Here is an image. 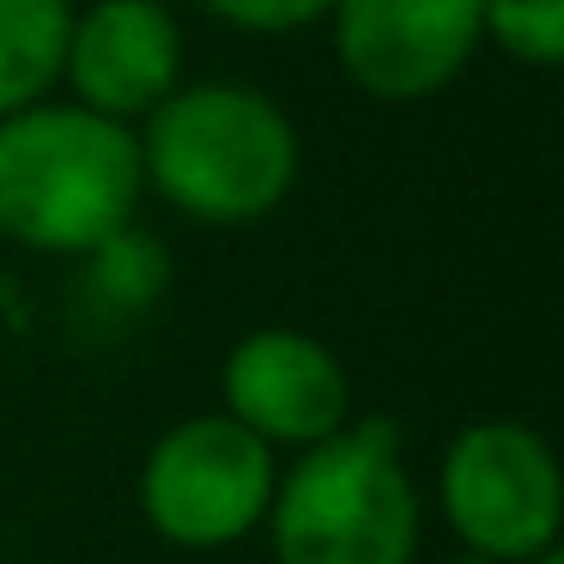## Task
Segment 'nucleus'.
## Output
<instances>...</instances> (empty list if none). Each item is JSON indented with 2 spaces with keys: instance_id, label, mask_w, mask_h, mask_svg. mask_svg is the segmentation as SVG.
Listing matches in <instances>:
<instances>
[{
  "instance_id": "obj_12",
  "label": "nucleus",
  "mask_w": 564,
  "mask_h": 564,
  "mask_svg": "<svg viewBox=\"0 0 564 564\" xmlns=\"http://www.w3.org/2000/svg\"><path fill=\"white\" fill-rule=\"evenodd\" d=\"M437 564H503V558H486V552H467V546H455V552H443Z\"/></svg>"
},
{
  "instance_id": "obj_9",
  "label": "nucleus",
  "mask_w": 564,
  "mask_h": 564,
  "mask_svg": "<svg viewBox=\"0 0 564 564\" xmlns=\"http://www.w3.org/2000/svg\"><path fill=\"white\" fill-rule=\"evenodd\" d=\"M74 0H0V122L62 86Z\"/></svg>"
},
{
  "instance_id": "obj_5",
  "label": "nucleus",
  "mask_w": 564,
  "mask_h": 564,
  "mask_svg": "<svg viewBox=\"0 0 564 564\" xmlns=\"http://www.w3.org/2000/svg\"><path fill=\"white\" fill-rule=\"evenodd\" d=\"M437 510L455 546L534 564L558 552L564 528L558 455L522 419H474L437 455Z\"/></svg>"
},
{
  "instance_id": "obj_10",
  "label": "nucleus",
  "mask_w": 564,
  "mask_h": 564,
  "mask_svg": "<svg viewBox=\"0 0 564 564\" xmlns=\"http://www.w3.org/2000/svg\"><path fill=\"white\" fill-rule=\"evenodd\" d=\"M479 43H498L522 67H558L564 0H479Z\"/></svg>"
},
{
  "instance_id": "obj_2",
  "label": "nucleus",
  "mask_w": 564,
  "mask_h": 564,
  "mask_svg": "<svg viewBox=\"0 0 564 564\" xmlns=\"http://www.w3.org/2000/svg\"><path fill=\"white\" fill-rule=\"evenodd\" d=\"M273 564H419L425 503L394 419H346L280 467L268 503Z\"/></svg>"
},
{
  "instance_id": "obj_7",
  "label": "nucleus",
  "mask_w": 564,
  "mask_h": 564,
  "mask_svg": "<svg viewBox=\"0 0 564 564\" xmlns=\"http://www.w3.org/2000/svg\"><path fill=\"white\" fill-rule=\"evenodd\" d=\"M219 413L273 455L316 449L358 419L340 352L310 328H249L219 365Z\"/></svg>"
},
{
  "instance_id": "obj_6",
  "label": "nucleus",
  "mask_w": 564,
  "mask_h": 564,
  "mask_svg": "<svg viewBox=\"0 0 564 564\" xmlns=\"http://www.w3.org/2000/svg\"><path fill=\"white\" fill-rule=\"evenodd\" d=\"M334 62L365 98L425 104L467 74L479 0H334Z\"/></svg>"
},
{
  "instance_id": "obj_4",
  "label": "nucleus",
  "mask_w": 564,
  "mask_h": 564,
  "mask_svg": "<svg viewBox=\"0 0 564 564\" xmlns=\"http://www.w3.org/2000/svg\"><path fill=\"white\" fill-rule=\"evenodd\" d=\"M280 455L213 406L159 431L140 462V516L176 552H225L261 534Z\"/></svg>"
},
{
  "instance_id": "obj_3",
  "label": "nucleus",
  "mask_w": 564,
  "mask_h": 564,
  "mask_svg": "<svg viewBox=\"0 0 564 564\" xmlns=\"http://www.w3.org/2000/svg\"><path fill=\"white\" fill-rule=\"evenodd\" d=\"M147 195L134 128L79 104H31L0 122V237L31 256H98Z\"/></svg>"
},
{
  "instance_id": "obj_1",
  "label": "nucleus",
  "mask_w": 564,
  "mask_h": 564,
  "mask_svg": "<svg viewBox=\"0 0 564 564\" xmlns=\"http://www.w3.org/2000/svg\"><path fill=\"white\" fill-rule=\"evenodd\" d=\"M140 183L195 225H256L297 188V128L243 79L176 86L140 122Z\"/></svg>"
},
{
  "instance_id": "obj_11",
  "label": "nucleus",
  "mask_w": 564,
  "mask_h": 564,
  "mask_svg": "<svg viewBox=\"0 0 564 564\" xmlns=\"http://www.w3.org/2000/svg\"><path fill=\"white\" fill-rule=\"evenodd\" d=\"M213 19L237 31H256V37H285V31H304V25H322L334 0H200Z\"/></svg>"
},
{
  "instance_id": "obj_8",
  "label": "nucleus",
  "mask_w": 564,
  "mask_h": 564,
  "mask_svg": "<svg viewBox=\"0 0 564 564\" xmlns=\"http://www.w3.org/2000/svg\"><path fill=\"white\" fill-rule=\"evenodd\" d=\"M67 104L104 116V122H147L176 86H183V31L164 0H91L74 13L62 55Z\"/></svg>"
},
{
  "instance_id": "obj_13",
  "label": "nucleus",
  "mask_w": 564,
  "mask_h": 564,
  "mask_svg": "<svg viewBox=\"0 0 564 564\" xmlns=\"http://www.w3.org/2000/svg\"><path fill=\"white\" fill-rule=\"evenodd\" d=\"M534 564H564V552H546V558H534Z\"/></svg>"
}]
</instances>
